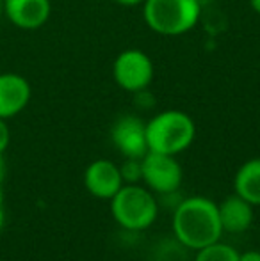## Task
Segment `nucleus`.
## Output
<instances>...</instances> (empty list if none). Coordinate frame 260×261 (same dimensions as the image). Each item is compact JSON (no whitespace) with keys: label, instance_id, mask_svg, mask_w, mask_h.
I'll return each instance as SVG.
<instances>
[{"label":"nucleus","instance_id":"obj_1","mask_svg":"<svg viewBox=\"0 0 260 261\" xmlns=\"http://www.w3.org/2000/svg\"><path fill=\"white\" fill-rule=\"evenodd\" d=\"M171 229L175 238L191 251L221 240L223 227L218 203L203 196L187 197L175 208Z\"/></svg>","mask_w":260,"mask_h":261},{"label":"nucleus","instance_id":"obj_2","mask_svg":"<svg viewBox=\"0 0 260 261\" xmlns=\"http://www.w3.org/2000/svg\"><path fill=\"white\" fill-rule=\"evenodd\" d=\"M195 121L182 110H162L146 123L148 151L177 156L195 142Z\"/></svg>","mask_w":260,"mask_h":261},{"label":"nucleus","instance_id":"obj_3","mask_svg":"<svg viewBox=\"0 0 260 261\" xmlns=\"http://www.w3.org/2000/svg\"><path fill=\"white\" fill-rule=\"evenodd\" d=\"M109 203L114 222L127 231L148 229L159 215L155 194L139 183H125Z\"/></svg>","mask_w":260,"mask_h":261},{"label":"nucleus","instance_id":"obj_4","mask_svg":"<svg viewBox=\"0 0 260 261\" xmlns=\"http://www.w3.org/2000/svg\"><path fill=\"white\" fill-rule=\"evenodd\" d=\"M201 14L200 0H145L143 16L160 36H182L196 27Z\"/></svg>","mask_w":260,"mask_h":261},{"label":"nucleus","instance_id":"obj_5","mask_svg":"<svg viewBox=\"0 0 260 261\" xmlns=\"http://www.w3.org/2000/svg\"><path fill=\"white\" fill-rule=\"evenodd\" d=\"M141 183L153 194H173L184 181L182 165L173 155L146 151V155L141 158Z\"/></svg>","mask_w":260,"mask_h":261},{"label":"nucleus","instance_id":"obj_6","mask_svg":"<svg viewBox=\"0 0 260 261\" xmlns=\"http://www.w3.org/2000/svg\"><path fill=\"white\" fill-rule=\"evenodd\" d=\"M112 76L127 93H143L153 80V62L141 50H125L114 59Z\"/></svg>","mask_w":260,"mask_h":261},{"label":"nucleus","instance_id":"obj_7","mask_svg":"<svg viewBox=\"0 0 260 261\" xmlns=\"http://www.w3.org/2000/svg\"><path fill=\"white\" fill-rule=\"evenodd\" d=\"M111 139L114 148L125 158H143L148 151L146 123L132 114H125L114 121L111 128Z\"/></svg>","mask_w":260,"mask_h":261},{"label":"nucleus","instance_id":"obj_8","mask_svg":"<svg viewBox=\"0 0 260 261\" xmlns=\"http://www.w3.org/2000/svg\"><path fill=\"white\" fill-rule=\"evenodd\" d=\"M123 185L120 165L107 158L93 160L84 171V187L97 199L111 201Z\"/></svg>","mask_w":260,"mask_h":261},{"label":"nucleus","instance_id":"obj_9","mask_svg":"<svg viewBox=\"0 0 260 261\" xmlns=\"http://www.w3.org/2000/svg\"><path fill=\"white\" fill-rule=\"evenodd\" d=\"M52 14L50 0H4V16L21 31H36Z\"/></svg>","mask_w":260,"mask_h":261},{"label":"nucleus","instance_id":"obj_10","mask_svg":"<svg viewBox=\"0 0 260 261\" xmlns=\"http://www.w3.org/2000/svg\"><path fill=\"white\" fill-rule=\"evenodd\" d=\"M32 96L29 80L20 73H0V117L11 119L27 109Z\"/></svg>","mask_w":260,"mask_h":261},{"label":"nucleus","instance_id":"obj_11","mask_svg":"<svg viewBox=\"0 0 260 261\" xmlns=\"http://www.w3.org/2000/svg\"><path fill=\"white\" fill-rule=\"evenodd\" d=\"M255 206L243 199L237 194L225 197L218 204L219 220H221L223 233H244L251 227L255 220Z\"/></svg>","mask_w":260,"mask_h":261},{"label":"nucleus","instance_id":"obj_12","mask_svg":"<svg viewBox=\"0 0 260 261\" xmlns=\"http://www.w3.org/2000/svg\"><path fill=\"white\" fill-rule=\"evenodd\" d=\"M233 192L253 206H260V156L246 160L233 176Z\"/></svg>","mask_w":260,"mask_h":261},{"label":"nucleus","instance_id":"obj_13","mask_svg":"<svg viewBox=\"0 0 260 261\" xmlns=\"http://www.w3.org/2000/svg\"><path fill=\"white\" fill-rule=\"evenodd\" d=\"M195 252V261H239V251L221 240L205 245Z\"/></svg>","mask_w":260,"mask_h":261},{"label":"nucleus","instance_id":"obj_14","mask_svg":"<svg viewBox=\"0 0 260 261\" xmlns=\"http://www.w3.org/2000/svg\"><path fill=\"white\" fill-rule=\"evenodd\" d=\"M120 172H122V178L125 183H141V158H125L123 164L120 165Z\"/></svg>","mask_w":260,"mask_h":261},{"label":"nucleus","instance_id":"obj_15","mask_svg":"<svg viewBox=\"0 0 260 261\" xmlns=\"http://www.w3.org/2000/svg\"><path fill=\"white\" fill-rule=\"evenodd\" d=\"M9 142H11V130L7 126V121L0 117V153L6 151Z\"/></svg>","mask_w":260,"mask_h":261},{"label":"nucleus","instance_id":"obj_16","mask_svg":"<svg viewBox=\"0 0 260 261\" xmlns=\"http://www.w3.org/2000/svg\"><path fill=\"white\" fill-rule=\"evenodd\" d=\"M239 261H260V251L251 249L246 252H239Z\"/></svg>","mask_w":260,"mask_h":261},{"label":"nucleus","instance_id":"obj_17","mask_svg":"<svg viewBox=\"0 0 260 261\" xmlns=\"http://www.w3.org/2000/svg\"><path fill=\"white\" fill-rule=\"evenodd\" d=\"M6 176H7V164H6V158H4V153H0V189H2Z\"/></svg>","mask_w":260,"mask_h":261},{"label":"nucleus","instance_id":"obj_18","mask_svg":"<svg viewBox=\"0 0 260 261\" xmlns=\"http://www.w3.org/2000/svg\"><path fill=\"white\" fill-rule=\"evenodd\" d=\"M6 222V210H4V196H2V189H0V229L4 227Z\"/></svg>","mask_w":260,"mask_h":261},{"label":"nucleus","instance_id":"obj_19","mask_svg":"<svg viewBox=\"0 0 260 261\" xmlns=\"http://www.w3.org/2000/svg\"><path fill=\"white\" fill-rule=\"evenodd\" d=\"M114 2H118L120 6L132 7V6H139V4H143V2H145V0H114Z\"/></svg>","mask_w":260,"mask_h":261},{"label":"nucleus","instance_id":"obj_20","mask_svg":"<svg viewBox=\"0 0 260 261\" xmlns=\"http://www.w3.org/2000/svg\"><path fill=\"white\" fill-rule=\"evenodd\" d=\"M250 6H251V9H253L255 13L260 14V0H250Z\"/></svg>","mask_w":260,"mask_h":261},{"label":"nucleus","instance_id":"obj_21","mask_svg":"<svg viewBox=\"0 0 260 261\" xmlns=\"http://www.w3.org/2000/svg\"><path fill=\"white\" fill-rule=\"evenodd\" d=\"M0 16H4V0H0Z\"/></svg>","mask_w":260,"mask_h":261}]
</instances>
